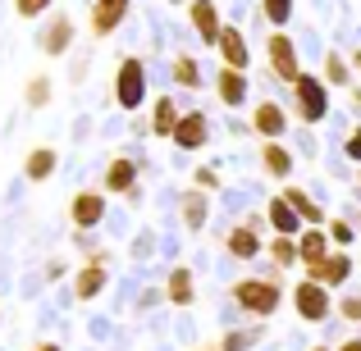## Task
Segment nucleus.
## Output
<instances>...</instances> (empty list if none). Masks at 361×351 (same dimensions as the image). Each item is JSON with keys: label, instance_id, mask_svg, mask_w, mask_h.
Masks as SVG:
<instances>
[{"label": "nucleus", "instance_id": "nucleus-1", "mask_svg": "<svg viewBox=\"0 0 361 351\" xmlns=\"http://www.w3.org/2000/svg\"><path fill=\"white\" fill-rule=\"evenodd\" d=\"M233 301H238L243 315H252V319H270L274 310H279V301H283V283H279V274H265V279H238V283H233Z\"/></svg>", "mask_w": 361, "mask_h": 351}, {"label": "nucleus", "instance_id": "nucleus-2", "mask_svg": "<svg viewBox=\"0 0 361 351\" xmlns=\"http://www.w3.org/2000/svg\"><path fill=\"white\" fill-rule=\"evenodd\" d=\"M293 115L302 123H320L329 115V87L325 78H316V73H302L298 82H293Z\"/></svg>", "mask_w": 361, "mask_h": 351}, {"label": "nucleus", "instance_id": "nucleus-3", "mask_svg": "<svg viewBox=\"0 0 361 351\" xmlns=\"http://www.w3.org/2000/svg\"><path fill=\"white\" fill-rule=\"evenodd\" d=\"M293 310H298L307 324H320V319L334 315V297H329L325 283H316V279H298V288H293Z\"/></svg>", "mask_w": 361, "mask_h": 351}, {"label": "nucleus", "instance_id": "nucleus-4", "mask_svg": "<svg viewBox=\"0 0 361 351\" xmlns=\"http://www.w3.org/2000/svg\"><path fill=\"white\" fill-rule=\"evenodd\" d=\"M142 96H147V64H142L137 55H128V60L115 69V106L119 110H137Z\"/></svg>", "mask_w": 361, "mask_h": 351}, {"label": "nucleus", "instance_id": "nucleus-5", "mask_svg": "<svg viewBox=\"0 0 361 351\" xmlns=\"http://www.w3.org/2000/svg\"><path fill=\"white\" fill-rule=\"evenodd\" d=\"M265 55H270V73H274L279 82H288V87L302 78V73H307V69H302V60H298V46H293L288 32H274L270 46H265Z\"/></svg>", "mask_w": 361, "mask_h": 351}, {"label": "nucleus", "instance_id": "nucleus-6", "mask_svg": "<svg viewBox=\"0 0 361 351\" xmlns=\"http://www.w3.org/2000/svg\"><path fill=\"white\" fill-rule=\"evenodd\" d=\"M261 215H243L238 224L229 229V237H224V251L233 255V260H256L261 255Z\"/></svg>", "mask_w": 361, "mask_h": 351}, {"label": "nucleus", "instance_id": "nucleus-7", "mask_svg": "<svg viewBox=\"0 0 361 351\" xmlns=\"http://www.w3.org/2000/svg\"><path fill=\"white\" fill-rule=\"evenodd\" d=\"M128 9H133V0H92V14H87L92 37H97V42L115 37V32H119V23L128 18Z\"/></svg>", "mask_w": 361, "mask_h": 351}, {"label": "nucleus", "instance_id": "nucleus-8", "mask_svg": "<svg viewBox=\"0 0 361 351\" xmlns=\"http://www.w3.org/2000/svg\"><path fill=\"white\" fill-rule=\"evenodd\" d=\"M307 279H316V283H325V288H343L348 279H353V255L348 251H329L325 260H316V264H307Z\"/></svg>", "mask_w": 361, "mask_h": 351}, {"label": "nucleus", "instance_id": "nucleus-9", "mask_svg": "<svg viewBox=\"0 0 361 351\" xmlns=\"http://www.w3.org/2000/svg\"><path fill=\"white\" fill-rule=\"evenodd\" d=\"M106 260H110L106 251H92V260L78 269V279H73V297L78 301H97L101 297V288H106Z\"/></svg>", "mask_w": 361, "mask_h": 351}, {"label": "nucleus", "instance_id": "nucleus-10", "mask_svg": "<svg viewBox=\"0 0 361 351\" xmlns=\"http://www.w3.org/2000/svg\"><path fill=\"white\" fill-rule=\"evenodd\" d=\"M188 18H192V32L202 37L206 46H220L224 23H220V9H215V0H192V5H188Z\"/></svg>", "mask_w": 361, "mask_h": 351}, {"label": "nucleus", "instance_id": "nucleus-11", "mask_svg": "<svg viewBox=\"0 0 361 351\" xmlns=\"http://www.w3.org/2000/svg\"><path fill=\"white\" fill-rule=\"evenodd\" d=\"M252 128L261 132L265 141H279L283 132H288V110H283L279 101H261V106L252 110Z\"/></svg>", "mask_w": 361, "mask_h": 351}, {"label": "nucleus", "instance_id": "nucleus-12", "mask_svg": "<svg viewBox=\"0 0 361 351\" xmlns=\"http://www.w3.org/2000/svg\"><path fill=\"white\" fill-rule=\"evenodd\" d=\"M69 219H73V229H97V224L106 219V196L101 192H78L69 201Z\"/></svg>", "mask_w": 361, "mask_h": 351}, {"label": "nucleus", "instance_id": "nucleus-13", "mask_svg": "<svg viewBox=\"0 0 361 351\" xmlns=\"http://www.w3.org/2000/svg\"><path fill=\"white\" fill-rule=\"evenodd\" d=\"M215 51H220V64H224V69H243V73H247V64H252V51H247V37L238 32V27H229V23H224V32H220V46H215Z\"/></svg>", "mask_w": 361, "mask_h": 351}, {"label": "nucleus", "instance_id": "nucleus-14", "mask_svg": "<svg viewBox=\"0 0 361 351\" xmlns=\"http://www.w3.org/2000/svg\"><path fill=\"white\" fill-rule=\"evenodd\" d=\"M174 141H178L183 151H202L206 141H211V119H206L202 110L183 115V119H178V128H174Z\"/></svg>", "mask_w": 361, "mask_h": 351}, {"label": "nucleus", "instance_id": "nucleus-15", "mask_svg": "<svg viewBox=\"0 0 361 351\" xmlns=\"http://www.w3.org/2000/svg\"><path fill=\"white\" fill-rule=\"evenodd\" d=\"M279 196H283V201H288L293 210L302 215V224H307V229H325V224H329V215L320 210V205L311 201V192H302L298 183H283V192H279Z\"/></svg>", "mask_w": 361, "mask_h": 351}, {"label": "nucleus", "instance_id": "nucleus-16", "mask_svg": "<svg viewBox=\"0 0 361 351\" xmlns=\"http://www.w3.org/2000/svg\"><path fill=\"white\" fill-rule=\"evenodd\" d=\"M106 192H115V196H133V192H137V165H133L128 155H115L106 165Z\"/></svg>", "mask_w": 361, "mask_h": 351}, {"label": "nucleus", "instance_id": "nucleus-17", "mask_svg": "<svg viewBox=\"0 0 361 351\" xmlns=\"http://www.w3.org/2000/svg\"><path fill=\"white\" fill-rule=\"evenodd\" d=\"M69 42H73V18L69 14H55L51 23H46V32H42V55L60 60V55L69 51Z\"/></svg>", "mask_w": 361, "mask_h": 351}, {"label": "nucleus", "instance_id": "nucleus-18", "mask_svg": "<svg viewBox=\"0 0 361 351\" xmlns=\"http://www.w3.org/2000/svg\"><path fill=\"white\" fill-rule=\"evenodd\" d=\"M215 91H220V101L229 110H238L243 101H247V73L243 69H224L220 64V78H215Z\"/></svg>", "mask_w": 361, "mask_h": 351}, {"label": "nucleus", "instance_id": "nucleus-19", "mask_svg": "<svg viewBox=\"0 0 361 351\" xmlns=\"http://www.w3.org/2000/svg\"><path fill=\"white\" fill-rule=\"evenodd\" d=\"M55 165H60L55 146H32L27 160H23V178H27V183H46V178L55 174Z\"/></svg>", "mask_w": 361, "mask_h": 351}, {"label": "nucleus", "instance_id": "nucleus-20", "mask_svg": "<svg viewBox=\"0 0 361 351\" xmlns=\"http://www.w3.org/2000/svg\"><path fill=\"white\" fill-rule=\"evenodd\" d=\"M265 215H270V224H274V233H279V237H302V215L293 210L283 196H274Z\"/></svg>", "mask_w": 361, "mask_h": 351}, {"label": "nucleus", "instance_id": "nucleus-21", "mask_svg": "<svg viewBox=\"0 0 361 351\" xmlns=\"http://www.w3.org/2000/svg\"><path fill=\"white\" fill-rule=\"evenodd\" d=\"M178 205H183V224H188V233H202V229H206V210H211L206 192H202V187H188Z\"/></svg>", "mask_w": 361, "mask_h": 351}, {"label": "nucleus", "instance_id": "nucleus-22", "mask_svg": "<svg viewBox=\"0 0 361 351\" xmlns=\"http://www.w3.org/2000/svg\"><path fill=\"white\" fill-rule=\"evenodd\" d=\"M178 106H174V96H156V106H151V132L156 137H174V128H178Z\"/></svg>", "mask_w": 361, "mask_h": 351}, {"label": "nucleus", "instance_id": "nucleus-23", "mask_svg": "<svg viewBox=\"0 0 361 351\" xmlns=\"http://www.w3.org/2000/svg\"><path fill=\"white\" fill-rule=\"evenodd\" d=\"M298 251H302V264H316V260H325V255L334 251V242H329V233H325V229H302Z\"/></svg>", "mask_w": 361, "mask_h": 351}, {"label": "nucleus", "instance_id": "nucleus-24", "mask_svg": "<svg viewBox=\"0 0 361 351\" xmlns=\"http://www.w3.org/2000/svg\"><path fill=\"white\" fill-rule=\"evenodd\" d=\"M265 251H270V264H274V274H283V269H293V264H302L298 237H279V233H274V242H265Z\"/></svg>", "mask_w": 361, "mask_h": 351}, {"label": "nucleus", "instance_id": "nucleus-25", "mask_svg": "<svg viewBox=\"0 0 361 351\" xmlns=\"http://www.w3.org/2000/svg\"><path fill=\"white\" fill-rule=\"evenodd\" d=\"M169 306H192V297H197V283H192V269L188 264H178L174 274H169Z\"/></svg>", "mask_w": 361, "mask_h": 351}, {"label": "nucleus", "instance_id": "nucleus-26", "mask_svg": "<svg viewBox=\"0 0 361 351\" xmlns=\"http://www.w3.org/2000/svg\"><path fill=\"white\" fill-rule=\"evenodd\" d=\"M261 165H265L270 178H288L293 174V155L279 146V141H265V146H261Z\"/></svg>", "mask_w": 361, "mask_h": 351}, {"label": "nucleus", "instance_id": "nucleus-27", "mask_svg": "<svg viewBox=\"0 0 361 351\" xmlns=\"http://www.w3.org/2000/svg\"><path fill=\"white\" fill-rule=\"evenodd\" d=\"M174 82H178V87H188V91L202 87V69H197L192 55H178V60H174Z\"/></svg>", "mask_w": 361, "mask_h": 351}, {"label": "nucleus", "instance_id": "nucleus-28", "mask_svg": "<svg viewBox=\"0 0 361 351\" xmlns=\"http://www.w3.org/2000/svg\"><path fill=\"white\" fill-rule=\"evenodd\" d=\"M23 101H27V110H42L46 101H51V78H46V73H32L27 87H23Z\"/></svg>", "mask_w": 361, "mask_h": 351}, {"label": "nucleus", "instance_id": "nucleus-29", "mask_svg": "<svg viewBox=\"0 0 361 351\" xmlns=\"http://www.w3.org/2000/svg\"><path fill=\"white\" fill-rule=\"evenodd\" d=\"M261 18L274 23V32H283V23L293 18V0H261Z\"/></svg>", "mask_w": 361, "mask_h": 351}, {"label": "nucleus", "instance_id": "nucleus-30", "mask_svg": "<svg viewBox=\"0 0 361 351\" xmlns=\"http://www.w3.org/2000/svg\"><path fill=\"white\" fill-rule=\"evenodd\" d=\"M348 78H353V69L343 64V55H329V60H325V82H334V87H343Z\"/></svg>", "mask_w": 361, "mask_h": 351}, {"label": "nucleus", "instance_id": "nucleus-31", "mask_svg": "<svg viewBox=\"0 0 361 351\" xmlns=\"http://www.w3.org/2000/svg\"><path fill=\"white\" fill-rule=\"evenodd\" d=\"M325 233H329V242H334L338 251L353 242V224H348V219H329V224H325Z\"/></svg>", "mask_w": 361, "mask_h": 351}, {"label": "nucleus", "instance_id": "nucleus-32", "mask_svg": "<svg viewBox=\"0 0 361 351\" xmlns=\"http://www.w3.org/2000/svg\"><path fill=\"white\" fill-rule=\"evenodd\" d=\"M51 5H55V0H14L18 18H42V14H46Z\"/></svg>", "mask_w": 361, "mask_h": 351}, {"label": "nucleus", "instance_id": "nucleus-33", "mask_svg": "<svg viewBox=\"0 0 361 351\" xmlns=\"http://www.w3.org/2000/svg\"><path fill=\"white\" fill-rule=\"evenodd\" d=\"M256 338H261V333H256V328H243V333H224V351H243V347H252L256 343Z\"/></svg>", "mask_w": 361, "mask_h": 351}, {"label": "nucleus", "instance_id": "nucleus-34", "mask_svg": "<svg viewBox=\"0 0 361 351\" xmlns=\"http://www.w3.org/2000/svg\"><path fill=\"white\" fill-rule=\"evenodd\" d=\"M338 315L353 319V324H361V297H343V301H338Z\"/></svg>", "mask_w": 361, "mask_h": 351}, {"label": "nucleus", "instance_id": "nucleus-35", "mask_svg": "<svg viewBox=\"0 0 361 351\" xmlns=\"http://www.w3.org/2000/svg\"><path fill=\"white\" fill-rule=\"evenodd\" d=\"M197 187H202V192H211V187H220V174H215L211 165H202V169H197Z\"/></svg>", "mask_w": 361, "mask_h": 351}, {"label": "nucleus", "instance_id": "nucleus-36", "mask_svg": "<svg viewBox=\"0 0 361 351\" xmlns=\"http://www.w3.org/2000/svg\"><path fill=\"white\" fill-rule=\"evenodd\" d=\"M348 160H361V128H353V137H348Z\"/></svg>", "mask_w": 361, "mask_h": 351}, {"label": "nucleus", "instance_id": "nucleus-37", "mask_svg": "<svg viewBox=\"0 0 361 351\" xmlns=\"http://www.w3.org/2000/svg\"><path fill=\"white\" fill-rule=\"evenodd\" d=\"M338 351H361V338H348V343L338 347Z\"/></svg>", "mask_w": 361, "mask_h": 351}, {"label": "nucleus", "instance_id": "nucleus-38", "mask_svg": "<svg viewBox=\"0 0 361 351\" xmlns=\"http://www.w3.org/2000/svg\"><path fill=\"white\" fill-rule=\"evenodd\" d=\"M32 351H60V347H55V343H37Z\"/></svg>", "mask_w": 361, "mask_h": 351}, {"label": "nucleus", "instance_id": "nucleus-39", "mask_svg": "<svg viewBox=\"0 0 361 351\" xmlns=\"http://www.w3.org/2000/svg\"><path fill=\"white\" fill-rule=\"evenodd\" d=\"M353 64H357V73H361V51H357V55H353Z\"/></svg>", "mask_w": 361, "mask_h": 351}, {"label": "nucleus", "instance_id": "nucleus-40", "mask_svg": "<svg viewBox=\"0 0 361 351\" xmlns=\"http://www.w3.org/2000/svg\"><path fill=\"white\" fill-rule=\"evenodd\" d=\"M311 351H329V347H311Z\"/></svg>", "mask_w": 361, "mask_h": 351}, {"label": "nucleus", "instance_id": "nucleus-41", "mask_svg": "<svg viewBox=\"0 0 361 351\" xmlns=\"http://www.w3.org/2000/svg\"><path fill=\"white\" fill-rule=\"evenodd\" d=\"M357 224H361V215H357Z\"/></svg>", "mask_w": 361, "mask_h": 351}]
</instances>
